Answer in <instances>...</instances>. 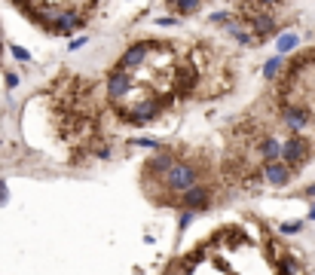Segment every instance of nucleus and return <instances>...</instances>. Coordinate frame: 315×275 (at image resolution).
Returning <instances> with one entry per match:
<instances>
[{
  "instance_id": "423d86ee",
  "label": "nucleus",
  "mask_w": 315,
  "mask_h": 275,
  "mask_svg": "<svg viewBox=\"0 0 315 275\" xmlns=\"http://www.w3.org/2000/svg\"><path fill=\"white\" fill-rule=\"evenodd\" d=\"M175 7H178V13H196L199 10V0H175Z\"/></svg>"
},
{
  "instance_id": "0eeeda50",
  "label": "nucleus",
  "mask_w": 315,
  "mask_h": 275,
  "mask_svg": "<svg viewBox=\"0 0 315 275\" xmlns=\"http://www.w3.org/2000/svg\"><path fill=\"white\" fill-rule=\"evenodd\" d=\"M297 46V37H282V40H279V49L282 52H288V49H294Z\"/></svg>"
},
{
  "instance_id": "9b49d317",
  "label": "nucleus",
  "mask_w": 315,
  "mask_h": 275,
  "mask_svg": "<svg viewBox=\"0 0 315 275\" xmlns=\"http://www.w3.org/2000/svg\"><path fill=\"white\" fill-rule=\"evenodd\" d=\"M169 4H175V0H169Z\"/></svg>"
},
{
  "instance_id": "7ed1b4c3",
  "label": "nucleus",
  "mask_w": 315,
  "mask_h": 275,
  "mask_svg": "<svg viewBox=\"0 0 315 275\" xmlns=\"http://www.w3.org/2000/svg\"><path fill=\"white\" fill-rule=\"evenodd\" d=\"M294 177V171L285 165V162H266V165H260V180H269V184H275V187H282V184H288Z\"/></svg>"
},
{
  "instance_id": "1a4fd4ad",
  "label": "nucleus",
  "mask_w": 315,
  "mask_h": 275,
  "mask_svg": "<svg viewBox=\"0 0 315 275\" xmlns=\"http://www.w3.org/2000/svg\"><path fill=\"white\" fill-rule=\"evenodd\" d=\"M260 4H279V0H260Z\"/></svg>"
},
{
  "instance_id": "20e7f679",
  "label": "nucleus",
  "mask_w": 315,
  "mask_h": 275,
  "mask_svg": "<svg viewBox=\"0 0 315 275\" xmlns=\"http://www.w3.org/2000/svg\"><path fill=\"white\" fill-rule=\"evenodd\" d=\"M254 34H257V40H266V37L275 31V22H272V16H254Z\"/></svg>"
},
{
  "instance_id": "6e6552de",
  "label": "nucleus",
  "mask_w": 315,
  "mask_h": 275,
  "mask_svg": "<svg viewBox=\"0 0 315 275\" xmlns=\"http://www.w3.org/2000/svg\"><path fill=\"white\" fill-rule=\"evenodd\" d=\"M13 55H16L19 61H28V58H31V55H28V52H25L22 46H13Z\"/></svg>"
},
{
  "instance_id": "f03ea898",
  "label": "nucleus",
  "mask_w": 315,
  "mask_h": 275,
  "mask_svg": "<svg viewBox=\"0 0 315 275\" xmlns=\"http://www.w3.org/2000/svg\"><path fill=\"white\" fill-rule=\"evenodd\" d=\"M135 89V80H132V73H123V70H113L107 76V95L113 101H123L129 92Z\"/></svg>"
},
{
  "instance_id": "9d476101",
  "label": "nucleus",
  "mask_w": 315,
  "mask_h": 275,
  "mask_svg": "<svg viewBox=\"0 0 315 275\" xmlns=\"http://www.w3.org/2000/svg\"><path fill=\"white\" fill-rule=\"evenodd\" d=\"M309 217H315V208H312V214H309Z\"/></svg>"
},
{
  "instance_id": "39448f33",
  "label": "nucleus",
  "mask_w": 315,
  "mask_h": 275,
  "mask_svg": "<svg viewBox=\"0 0 315 275\" xmlns=\"http://www.w3.org/2000/svg\"><path fill=\"white\" fill-rule=\"evenodd\" d=\"M285 64V58H269L266 61V67H263V76H266V80H272V76L275 73H279V67Z\"/></svg>"
},
{
  "instance_id": "f257e3e1",
  "label": "nucleus",
  "mask_w": 315,
  "mask_h": 275,
  "mask_svg": "<svg viewBox=\"0 0 315 275\" xmlns=\"http://www.w3.org/2000/svg\"><path fill=\"white\" fill-rule=\"evenodd\" d=\"M309 156H312V144L306 141V135H288L279 147V162H285L294 174L309 162Z\"/></svg>"
}]
</instances>
